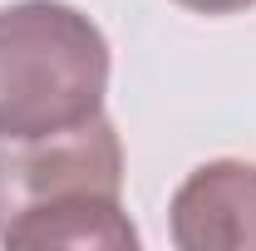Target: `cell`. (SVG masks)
Returning <instances> with one entry per match:
<instances>
[{
  "label": "cell",
  "instance_id": "2",
  "mask_svg": "<svg viewBox=\"0 0 256 251\" xmlns=\"http://www.w3.org/2000/svg\"><path fill=\"white\" fill-rule=\"evenodd\" d=\"M108 40L69 0L0 5V133L40 138L104 114Z\"/></svg>",
  "mask_w": 256,
  "mask_h": 251
},
{
  "label": "cell",
  "instance_id": "1",
  "mask_svg": "<svg viewBox=\"0 0 256 251\" xmlns=\"http://www.w3.org/2000/svg\"><path fill=\"white\" fill-rule=\"evenodd\" d=\"M0 246H138L124 212V143L104 114L40 138L0 133Z\"/></svg>",
  "mask_w": 256,
  "mask_h": 251
},
{
  "label": "cell",
  "instance_id": "3",
  "mask_svg": "<svg viewBox=\"0 0 256 251\" xmlns=\"http://www.w3.org/2000/svg\"><path fill=\"white\" fill-rule=\"evenodd\" d=\"M178 251H256V162L212 158L192 168L168 207Z\"/></svg>",
  "mask_w": 256,
  "mask_h": 251
},
{
  "label": "cell",
  "instance_id": "4",
  "mask_svg": "<svg viewBox=\"0 0 256 251\" xmlns=\"http://www.w3.org/2000/svg\"><path fill=\"white\" fill-rule=\"evenodd\" d=\"M172 5H182L192 15H242V10H252L256 0H172Z\"/></svg>",
  "mask_w": 256,
  "mask_h": 251
}]
</instances>
